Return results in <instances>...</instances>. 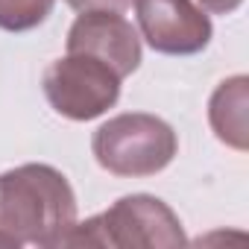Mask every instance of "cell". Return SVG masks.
<instances>
[{
    "label": "cell",
    "instance_id": "6da1fadb",
    "mask_svg": "<svg viewBox=\"0 0 249 249\" xmlns=\"http://www.w3.org/2000/svg\"><path fill=\"white\" fill-rule=\"evenodd\" d=\"M76 194L50 164L0 173V249H56L76 223Z\"/></svg>",
    "mask_w": 249,
    "mask_h": 249
},
{
    "label": "cell",
    "instance_id": "7a4b0ae2",
    "mask_svg": "<svg viewBox=\"0 0 249 249\" xmlns=\"http://www.w3.org/2000/svg\"><path fill=\"white\" fill-rule=\"evenodd\" d=\"M185 229L176 211L153 194L120 196L103 214L73 223L59 246H108V249H144V246H185Z\"/></svg>",
    "mask_w": 249,
    "mask_h": 249
},
{
    "label": "cell",
    "instance_id": "3957f363",
    "mask_svg": "<svg viewBox=\"0 0 249 249\" xmlns=\"http://www.w3.org/2000/svg\"><path fill=\"white\" fill-rule=\"evenodd\" d=\"M91 153L103 170L120 179L161 173L179 153V138L167 120L147 111H126L106 120L91 138Z\"/></svg>",
    "mask_w": 249,
    "mask_h": 249
},
{
    "label": "cell",
    "instance_id": "277c9868",
    "mask_svg": "<svg viewBox=\"0 0 249 249\" xmlns=\"http://www.w3.org/2000/svg\"><path fill=\"white\" fill-rule=\"evenodd\" d=\"M120 82L123 76L108 62L91 53H65L50 62L41 88L56 114L85 123L114 108L120 100Z\"/></svg>",
    "mask_w": 249,
    "mask_h": 249
},
{
    "label": "cell",
    "instance_id": "5b68a950",
    "mask_svg": "<svg viewBox=\"0 0 249 249\" xmlns=\"http://www.w3.org/2000/svg\"><path fill=\"white\" fill-rule=\"evenodd\" d=\"M141 38L164 56H194L211 41V18L194 0H135Z\"/></svg>",
    "mask_w": 249,
    "mask_h": 249
},
{
    "label": "cell",
    "instance_id": "8992f818",
    "mask_svg": "<svg viewBox=\"0 0 249 249\" xmlns=\"http://www.w3.org/2000/svg\"><path fill=\"white\" fill-rule=\"evenodd\" d=\"M68 53H91L123 79L141 68V36L120 12H79L68 30Z\"/></svg>",
    "mask_w": 249,
    "mask_h": 249
},
{
    "label": "cell",
    "instance_id": "52a82bcc",
    "mask_svg": "<svg viewBox=\"0 0 249 249\" xmlns=\"http://www.w3.org/2000/svg\"><path fill=\"white\" fill-rule=\"evenodd\" d=\"M246 108H249V76L246 73L223 79L208 100V123H211L214 135L237 153L249 150Z\"/></svg>",
    "mask_w": 249,
    "mask_h": 249
},
{
    "label": "cell",
    "instance_id": "ba28073f",
    "mask_svg": "<svg viewBox=\"0 0 249 249\" xmlns=\"http://www.w3.org/2000/svg\"><path fill=\"white\" fill-rule=\"evenodd\" d=\"M56 6V0H0V30L30 33L41 27Z\"/></svg>",
    "mask_w": 249,
    "mask_h": 249
},
{
    "label": "cell",
    "instance_id": "9c48e42d",
    "mask_svg": "<svg viewBox=\"0 0 249 249\" xmlns=\"http://www.w3.org/2000/svg\"><path fill=\"white\" fill-rule=\"evenodd\" d=\"M76 12H126L135 0H65Z\"/></svg>",
    "mask_w": 249,
    "mask_h": 249
},
{
    "label": "cell",
    "instance_id": "30bf717a",
    "mask_svg": "<svg viewBox=\"0 0 249 249\" xmlns=\"http://www.w3.org/2000/svg\"><path fill=\"white\" fill-rule=\"evenodd\" d=\"M243 0H199V6L211 15H231Z\"/></svg>",
    "mask_w": 249,
    "mask_h": 249
}]
</instances>
